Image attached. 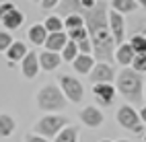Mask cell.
Instances as JSON below:
<instances>
[{
    "label": "cell",
    "mask_w": 146,
    "mask_h": 142,
    "mask_svg": "<svg viewBox=\"0 0 146 142\" xmlns=\"http://www.w3.org/2000/svg\"><path fill=\"white\" fill-rule=\"evenodd\" d=\"M39 70H41L39 54H37V52H29L25 58H23V62H21V72H23V76L31 80V78H35L37 74H39Z\"/></svg>",
    "instance_id": "ba28073f"
},
{
    "label": "cell",
    "mask_w": 146,
    "mask_h": 142,
    "mask_svg": "<svg viewBox=\"0 0 146 142\" xmlns=\"http://www.w3.org/2000/svg\"><path fill=\"white\" fill-rule=\"evenodd\" d=\"M72 64H74V70L78 74H91V70L95 68L91 54H78V58H76Z\"/></svg>",
    "instance_id": "ac0fdd59"
},
{
    "label": "cell",
    "mask_w": 146,
    "mask_h": 142,
    "mask_svg": "<svg viewBox=\"0 0 146 142\" xmlns=\"http://www.w3.org/2000/svg\"><path fill=\"white\" fill-rule=\"evenodd\" d=\"M68 105L66 103V95L62 93L60 87H56L54 82L45 84V87H41L39 91H37V107H39L41 111H60Z\"/></svg>",
    "instance_id": "3957f363"
},
{
    "label": "cell",
    "mask_w": 146,
    "mask_h": 142,
    "mask_svg": "<svg viewBox=\"0 0 146 142\" xmlns=\"http://www.w3.org/2000/svg\"><path fill=\"white\" fill-rule=\"evenodd\" d=\"M117 124L125 130H132L136 134L142 132V119H140V113L136 111L132 105H121L117 109Z\"/></svg>",
    "instance_id": "5b68a950"
},
{
    "label": "cell",
    "mask_w": 146,
    "mask_h": 142,
    "mask_svg": "<svg viewBox=\"0 0 146 142\" xmlns=\"http://www.w3.org/2000/svg\"><path fill=\"white\" fill-rule=\"evenodd\" d=\"M27 54H29V50L25 47V43H23V41H15V43L6 50V60L11 62V64H13V62H19V60L23 62V58H25Z\"/></svg>",
    "instance_id": "e0dca14e"
},
{
    "label": "cell",
    "mask_w": 146,
    "mask_h": 142,
    "mask_svg": "<svg viewBox=\"0 0 146 142\" xmlns=\"http://www.w3.org/2000/svg\"><path fill=\"white\" fill-rule=\"evenodd\" d=\"M109 29L111 35L117 45H123V35H125V21H123V15L111 11L109 13Z\"/></svg>",
    "instance_id": "9c48e42d"
},
{
    "label": "cell",
    "mask_w": 146,
    "mask_h": 142,
    "mask_svg": "<svg viewBox=\"0 0 146 142\" xmlns=\"http://www.w3.org/2000/svg\"><path fill=\"white\" fill-rule=\"evenodd\" d=\"M76 140H78V128L76 126H66L56 136V142H76Z\"/></svg>",
    "instance_id": "603a6c76"
},
{
    "label": "cell",
    "mask_w": 146,
    "mask_h": 142,
    "mask_svg": "<svg viewBox=\"0 0 146 142\" xmlns=\"http://www.w3.org/2000/svg\"><path fill=\"white\" fill-rule=\"evenodd\" d=\"M80 0H60L58 4V17H70V15H78L80 11Z\"/></svg>",
    "instance_id": "2e32d148"
},
{
    "label": "cell",
    "mask_w": 146,
    "mask_h": 142,
    "mask_svg": "<svg viewBox=\"0 0 146 142\" xmlns=\"http://www.w3.org/2000/svg\"><path fill=\"white\" fill-rule=\"evenodd\" d=\"M80 119H82V124L84 126H89V128H99L103 124V113L97 109V107H84L80 111Z\"/></svg>",
    "instance_id": "8fae6325"
},
{
    "label": "cell",
    "mask_w": 146,
    "mask_h": 142,
    "mask_svg": "<svg viewBox=\"0 0 146 142\" xmlns=\"http://www.w3.org/2000/svg\"><path fill=\"white\" fill-rule=\"evenodd\" d=\"M132 70H136L138 74H144L146 72V54H140V56H136V58H134Z\"/></svg>",
    "instance_id": "83f0119b"
},
{
    "label": "cell",
    "mask_w": 146,
    "mask_h": 142,
    "mask_svg": "<svg viewBox=\"0 0 146 142\" xmlns=\"http://www.w3.org/2000/svg\"><path fill=\"white\" fill-rule=\"evenodd\" d=\"M101 142H111V140H101Z\"/></svg>",
    "instance_id": "74e56055"
},
{
    "label": "cell",
    "mask_w": 146,
    "mask_h": 142,
    "mask_svg": "<svg viewBox=\"0 0 146 142\" xmlns=\"http://www.w3.org/2000/svg\"><path fill=\"white\" fill-rule=\"evenodd\" d=\"M142 82V74H138L136 70H121L115 78V89L121 97H125L130 103H142V89H144Z\"/></svg>",
    "instance_id": "7a4b0ae2"
},
{
    "label": "cell",
    "mask_w": 146,
    "mask_h": 142,
    "mask_svg": "<svg viewBox=\"0 0 146 142\" xmlns=\"http://www.w3.org/2000/svg\"><path fill=\"white\" fill-rule=\"evenodd\" d=\"M89 78H91L93 84H111V80L117 78V76H115V70H113L111 64L99 62V64H95V68L91 70Z\"/></svg>",
    "instance_id": "52a82bcc"
},
{
    "label": "cell",
    "mask_w": 146,
    "mask_h": 142,
    "mask_svg": "<svg viewBox=\"0 0 146 142\" xmlns=\"http://www.w3.org/2000/svg\"><path fill=\"white\" fill-rule=\"evenodd\" d=\"M13 43H15V41H13L11 33H8V31H0V52H6Z\"/></svg>",
    "instance_id": "f1b7e54d"
},
{
    "label": "cell",
    "mask_w": 146,
    "mask_h": 142,
    "mask_svg": "<svg viewBox=\"0 0 146 142\" xmlns=\"http://www.w3.org/2000/svg\"><path fill=\"white\" fill-rule=\"evenodd\" d=\"M60 62H62V56L56 54V52L45 50V52L39 54V64H41V68L47 70V72H50V70H56L58 66H60Z\"/></svg>",
    "instance_id": "5bb4252c"
},
{
    "label": "cell",
    "mask_w": 146,
    "mask_h": 142,
    "mask_svg": "<svg viewBox=\"0 0 146 142\" xmlns=\"http://www.w3.org/2000/svg\"><path fill=\"white\" fill-rule=\"evenodd\" d=\"M43 27L47 29V33H60V31H64V19L58 17V15H52V17L45 19Z\"/></svg>",
    "instance_id": "7402d4cb"
},
{
    "label": "cell",
    "mask_w": 146,
    "mask_h": 142,
    "mask_svg": "<svg viewBox=\"0 0 146 142\" xmlns=\"http://www.w3.org/2000/svg\"><path fill=\"white\" fill-rule=\"evenodd\" d=\"M68 37H70V41H76V43H80V41H84V39H91V37H89V29H86V27H78V29L68 31Z\"/></svg>",
    "instance_id": "4316f807"
},
{
    "label": "cell",
    "mask_w": 146,
    "mask_h": 142,
    "mask_svg": "<svg viewBox=\"0 0 146 142\" xmlns=\"http://www.w3.org/2000/svg\"><path fill=\"white\" fill-rule=\"evenodd\" d=\"M78 15L84 17L89 37L93 43V54L99 62L111 64L115 58V39L109 29V17H107V0H99L95 8H80Z\"/></svg>",
    "instance_id": "6da1fadb"
},
{
    "label": "cell",
    "mask_w": 146,
    "mask_h": 142,
    "mask_svg": "<svg viewBox=\"0 0 146 142\" xmlns=\"http://www.w3.org/2000/svg\"><path fill=\"white\" fill-rule=\"evenodd\" d=\"M130 45H132V50L136 52V56L146 54V35H134L130 39Z\"/></svg>",
    "instance_id": "484cf974"
},
{
    "label": "cell",
    "mask_w": 146,
    "mask_h": 142,
    "mask_svg": "<svg viewBox=\"0 0 146 142\" xmlns=\"http://www.w3.org/2000/svg\"><path fill=\"white\" fill-rule=\"evenodd\" d=\"M136 4H138V6H146V0H136Z\"/></svg>",
    "instance_id": "e575fe53"
},
{
    "label": "cell",
    "mask_w": 146,
    "mask_h": 142,
    "mask_svg": "<svg viewBox=\"0 0 146 142\" xmlns=\"http://www.w3.org/2000/svg\"><path fill=\"white\" fill-rule=\"evenodd\" d=\"M64 27L68 31H72V29H78V27H86V21L82 15H70L64 19Z\"/></svg>",
    "instance_id": "d4e9b609"
},
{
    "label": "cell",
    "mask_w": 146,
    "mask_h": 142,
    "mask_svg": "<svg viewBox=\"0 0 146 142\" xmlns=\"http://www.w3.org/2000/svg\"><path fill=\"white\" fill-rule=\"evenodd\" d=\"M119 142H130V140H119Z\"/></svg>",
    "instance_id": "8d00e7d4"
},
{
    "label": "cell",
    "mask_w": 146,
    "mask_h": 142,
    "mask_svg": "<svg viewBox=\"0 0 146 142\" xmlns=\"http://www.w3.org/2000/svg\"><path fill=\"white\" fill-rule=\"evenodd\" d=\"M33 2H41V0H33Z\"/></svg>",
    "instance_id": "f35d334b"
},
{
    "label": "cell",
    "mask_w": 146,
    "mask_h": 142,
    "mask_svg": "<svg viewBox=\"0 0 146 142\" xmlns=\"http://www.w3.org/2000/svg\"><path fill=\"white\" fill-rule=\"evenodd\" d=\"M140 119L146 124V107H142V109H140Z\"/></svg>",
    "instance_id": "836d02e7"
},
{
    "label": "cell",
    "mask_w": 146,
    "mask_h": 142,
    "mask_svg": "<svg viewBox=\"0 0 146 142\" xmlns=\"http://www.w3.org/2000/svg\"><path fill=\"white\" fill-rule=\"evenodd\" d=\"M68 41H70V37H68V33L60 31V33H50L47 35V41H45V50L50 52H62L64 47L68 45Z\"/></svg>",
    "instance_id": "7c38bea8"
},
{
    "label": "cell",
    "mask_w": 146,
    "mask_h": 142,
    "mask_svg": "<svg viewBox=\"0 0 146 142\" xmlns=\"http://www.w3.org/2000/svg\"><path fill=\"white\" fill-rule=\"evenodd\" d=\"M17 128V121L13 115H8V113H0V138H6L11 136Z\"/></svg>",
    "instance_id": "ffe728a7"
},
{
    "label": "cell",
    "mask_w": 146,
    "mask_h": 142,
    "mask_svg": "<svg viewBox=\"0 0 146 142\" xmlns=\"http://www.w3.org/2000/svg\"><path fill=\"white\" fill-rule=\"evenodd\" d=\"M78 43L76 41H68V45L62 50V60L64 62H74L76 58H78Z\"/></svg>",
    "instance_id": "cb8c5ba5"
},
{
    "label": "cell",
    "mask_w": 146,
    "mask_h": 142,
    "mask_svg": "<svg viewBox=\"0 0 146 142\" xmlns=\"http://www.w3.org/2000/svg\"><path fill=\"white\" fill-rule=\"evenodd\" d=\"M60 0H41V8L43 11H52V8H58Z\"/></svg>",
    "instance_id": "1f68e13d"
},
{
    "label": "cell",
    "mask_w": 146,
    "mask_h": 142,
    "mask_svg": "<svg viewBox=\"0 0 146 142\" xmlns=\"http://www.w3.org/2000/svg\"><path fill=\"white\" fill-rule=\"evenodd\" d=\"M47 29L43 25H33L31 29H29V33H27V37H29V41H31L33 45H45V41H47Z\"/></svg>",
    "instance_id": "d6986e66"
},
{
    "label": "cell",
    "mask_w": 146,
    "mask_h": 142,
    "mask_svg": "<svg viewBox=\"0 0 146 142\" xmlns=\"http://www.w3.org/2000/svg\"><path fill=\"white\" fill-rule=\"evenodd\" d=\"M68 121L70 119L66 115H54V113H50V115H43L35 124V132H37V136H43V138H56L66 126H70Z\"/></svg>",
    "instance_id": "277c9868"
},
{
    "label": "cell",
    "mask_w": 146,
    "mask_h": 142,
    "mask_svg": "<svg viewBox=\"0 0 146 142\" xmlns=\"http://www.w3.org/2000/svg\"><path fill=\"white\" fill-rule=\"evenodd\" d=\"M134 58H136V52L132 50V45H130V43H123V45H119L117 50H115V62L121 64L123 68L132 66Z\"/></svg>",
    "instance_id": "4fadbf2b"
},
{
    "label": "cell",
    "mask_w": 146,
    "mask_h": 142,
    "mask_svg": "<svg viewBox=\"0 0 146 142\" xmlns=\"http://www.w3.org/2000/svg\"><path fill=\"white\" fill-rule=\"evenodd\" d=\"M78 52H80V54H91V52H93V43H91V39L80 41V43H78Z\"/></svg>",
    "instance_id": "4dcf8cb0"
},
{
    "label": "cell",
    "mask_w": 146,
    "mask_h": 142,
    "mask_svg": "<svg viewBox=\"0 0 146 142\" xmlns=\"http://www.w3.org/2000/svg\"><path fill=\"white\" fill-rule=\"evenodd\" d=\"M25 142H50L47 138H43V136H35V134H27L25 136Z\"/></svg>",
    "instance_id": "d6a6232c"
},
{
    "label": "cell",
    "mask_w": 146,
    "mask_h": 142,
    "mask_svg": "<svg viewBox=\"0 0 146 142\" xmlns=\"http://www.w3.org/2000/svg\"><path fill=\"white\" fill-rule=\"evenodd\" d=\"M144 140H146V136H144Z\"/></svg>",
    "instance_id": "60d3db41"
},
{
    "label": "cell",
    "mask_w": 146,
    "mask_h": 142,
    "mask_svg": "<svg viewBox=\"0 0 146 142\" xmlns=\"http://www.w3.org/2000/svg\"><path fill=\"white\" fill-rule=\"evenodd\" d=\"M23 21H25L23 13L19 11V8H15V11H13V13H8L0 23H2V27H4L6 31H15V29H19V27L23 25Z\"/></svg>",
    "instance_id": "9a60e30c"
},
{
    "label": "cell",
    "mask_w": 146,
    "mask_h": 142,
    "mask_svg": "<svg viewBox=\"0 0 146 142\" xmlns=\"http://www.w3.org/2000/svg\"><path fill=\"white\" fill-rule=\"evenodd\" d=\"M60 89L66 95V99L72 101V103H80L82 97H84L82 82L76 80L74 76H70V74H62V76H60Z\"/></svg>",
    "instance_id": "8992f818"
},
{
    "label": "cell",
    "mask_w": 146,
    "mask_h": 142,
    "mask_svg": "<svg viewBox=\"0 0 146 142\" xmlns=\"http://www.w3.org/2000/svg\"><path fill=\"white\" fill-rule=\"evenodd\" d=\"M144 97H146V84H144Z\"/></svg>",
    "instance_id": "d590c367"
},
{
    "label": "cell",
    "mask_w": 146,
    "mask_h": 142,
    "mask_svg": "<svg viewBox=\"0 0 146 142\" xmlns=\"http://www.w3.org/2000/svg\"><path fill=\"white\" fill-rule=\"evenodd\" d=\"M15 8H17V6H15L13 2H2V4H0V21H2L8 13H13Z\"/></svg>",
    "instance_id": "f546056e"
},
{
    "label": "cell",
    "mask_w": 146,
    "mask_h": 142,
    "mask_svg": "<svg viewBox=\"0 0 146 142\" xmlns=\"http://www.w3.org/2000/svg\"><path fill=\"white\" fill-rule=\"evenodd\" d=\"M144 35H146V27H144Z\"/></svg>",
    "instance_id": "ab89813d"
},
{
    "label": "cell",
    "mask_w": 146,
    "mask_h": 142,
    "mask_svg": "<svg viewBox=\"0 0 146 142\" xmlns=\"http://www.w3.org/2000/svg\"><path fill=\"white\" fill-rule=\"evenodd\" d=\"M115 93H117V89L111 84H95L93 87V95L97 103H101V105H111L115 99Z\"/></svg>",
    "instance_id": "30bf717a"
},
{
    "label": "cell",
    "mask_w": 146,
    "mask_h": 142,
    "mask_svg": "<svg viewBox=\"0 0 146 142\" xmlns=\"http://www.w3.org/2000/svg\"><path fill=\"white\" fill-rule=\"evenodd\" d=\"M111 8L119 15H130L138 8V4H136V0H111Z\"/></svg>",
    "instance_id": "44dd1931"
}]
</instances>
